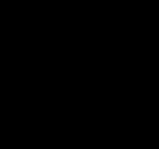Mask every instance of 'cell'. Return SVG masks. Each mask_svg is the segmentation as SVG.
I'll return each mask as SVG.
<instances>
[]
</instances>
